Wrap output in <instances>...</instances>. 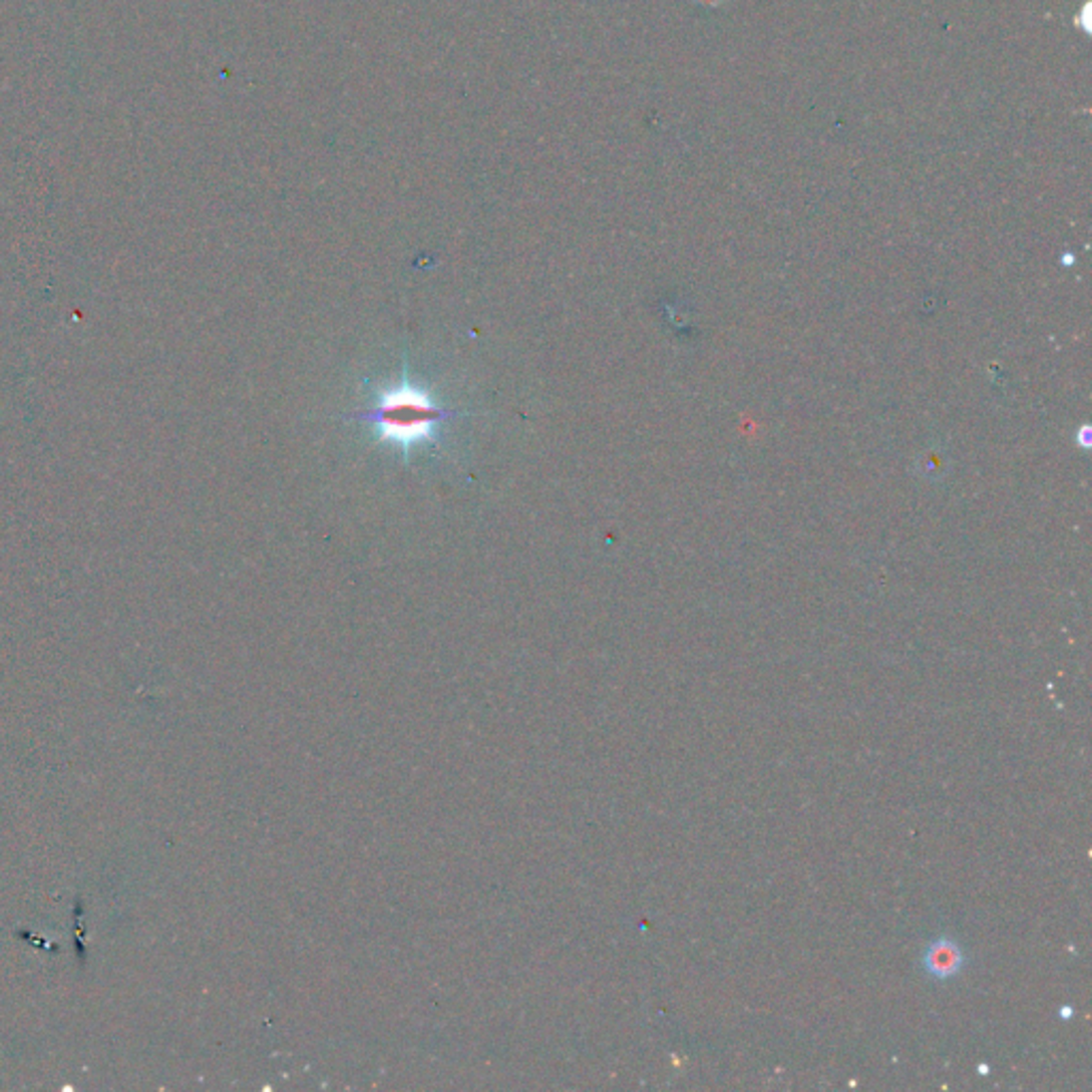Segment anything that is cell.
Masks as SVG:
<instances>
[{
	"label": "cell",
	"mask_w": 1092,
	"mask_h": 1092,
	"mask_svg": "<svg viewBox=\"0 0 1092 1092\" xmlns=\"http://www.w3.org/2000/svg\"><path fill=\"white\" fill-rule=\"evenodd\" d=\"M448 408H442L438 401H433L429 393L418 389L408 378V369H403L401 380L393 386L380 389L376 395L374 408L352 414L355 421L374 425L378 438L395 446L408 459L410 452L418 446L435 442L442 423L455 416Z\"/></svg>",
	"instance_id": "obj_1"
},
{
	"label": "cell",
	"mask_w": 1092,
	"mask_h": 1092,
	"mask_svg": "<svg viewBox=\"0 0 1092 1092\" xmlns=\"http://www.w3.org/2000/svg\"><path fill=\"white\" fill-rule=\"evenodd\" d=\"M922 963H924V969H927V973L931 978L950 980L954 976H959V973L963 971L965 954H963L961 946L956 944V941H952L948 937H941V939H935L933 944L927 948V952H924Z\"/></svg>",
	"instance_id": "obj_2"
}]
</instances>
